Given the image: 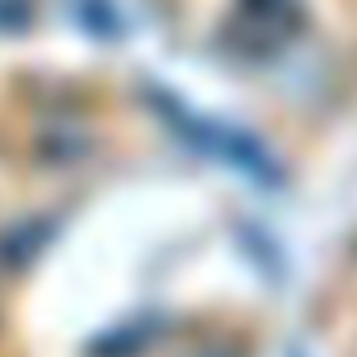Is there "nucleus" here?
<instances>
[{
  "mask_svg": "<svg viewBox=\"0 0 357 357\" xmlns=\"http://www.w3.org/2000/svg\"><path fill=\"white\" fill-rule=\"evenodd\" d=\"M291 357H303V354H291Z\"/></svg>",
  "mask_w": 357,
  "mask_h": 357,
  "instance_id": "obj_4",
  "label": "nucleus"
},
{
  "mask_svg": "<svg viewBox=\"0 0 357 357\" xmlns=\"http://www.w3.org/2000/svg\"><path fill=\"white\" fill-rule=\"evenodd\" d=\"M299 29H303L299 0H237V13L229 17V42L250 59L278 54Z\"/></svg>",
  "mask_w": 357,
  "mask_h": 357,
  "instance_id": "obj_2",
  "label": "nucleus"
},
{
  "mask_svg": "<svg viewBox=\"0 0 357 357\" xmlns=\"http://www.w3.org/2000/svg\"><path fill=\"white\" fill-rule=\"evenodd\" d=\"M75 21H79L88 33H96V38H121V33H125V21H121V13H116L112 0H79Z\"/></svg>",
  "mask_w": 357,
  "mask_h": 357,
  "instance_id": "obj_3",
  "label": "nucleus"
},
{
  "mask_svg": "<svg viewBox=\"0 0 357 357\" xmlns=\"http://www.w3.org/2000/svg\"><path fill=\"white\" fill-rule=\"evenodd\" d=\"M150 104L158 108V116L175 129L178 137L191 142L199 154H212V158L237 167L241 175L254 178L258 187H278L282 183V167L274 162V154L254 133H245L237 125H225V121H208V116L191 112L187 104H178L175 96H167V91H158V88H150Z\"/></svg>",
  "mask_w": 357,
  "mask_h": 357,
  "instance_id": "obj_1",
  "label": "nucleus"
}]
</instances>
